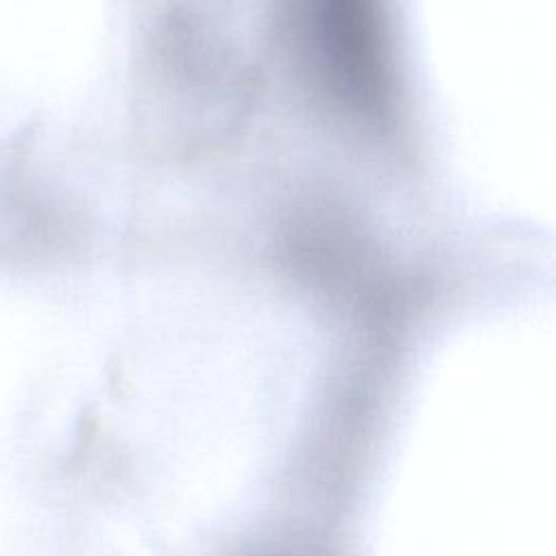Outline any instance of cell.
Wrapping results in <instances>:
<instances>
[{
  "mask_svg": "<svg viewBox=\"0 0 556 556\" xmlns=\"http://www.w3.org/2000/svg\"><path fill=\"white\" fill-rule=\"evenodd\" d=\"M267 556H298V554H267Z\"/></svg>",
  "mask_w": 556,
  "mask_h": 556,
  "instance_id": "6da1fadb",
  "label": "cell"
}]
</instances>
